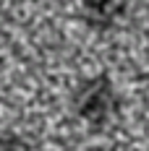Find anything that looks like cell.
Wrapping results in <instances>:
<instances>
[{
    "instance_id": "obj_1",
    "label": "cell",
    "mask_w": 149,
    "mask_h": 151,
    "mask_svg": "<svg viewBox=\"0 0 149 151\" xmlns=\"http://www.w3.org/2000/svg\"><path fill=\"white\" fill-rule=\"evenodd\" d=\"M71 107L81 120L94 125V128L110 125L118 117V109H120L118 91L113 86L110 76L100 73L92 78H84L71 94Z\"/></svg>"
},
{
    "instance_id": "obj_2",
    "label": "cell",
    "mask_w": 149,
    "mask_h": 151,
    "mask_svg": "<svg viewBox=\"0 0 149 151\" xmlns=\"http://www.w3.org/2000/svg\"><path fill=\"white\" fill-rule=\"evenodd\" d=\"M86 24L94 29H110L126 13V0H78Z\"/></svg>"
},
{
    "instance_id": "obj_3",
    "label": "cell",
    "mask_w": 149,
    "mask_h": 151,
    "mask_svg": "<svg viewBox=\"0 0 149 151\" xmlns=\"http://www.w3.org/2000/svg\"><path fill=\"white\" fill-rule=\"evenodd\" d=\"M0 151H34L29 138L18 136L13 130H0Z\"/></svg>"
}]
</instances>
